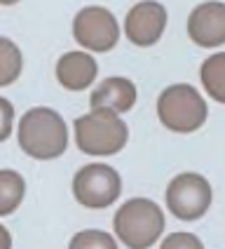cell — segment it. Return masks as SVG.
Masks as SVG:
<instances>
[{"label": "cell", "instance_id": "obj_2", "mask_svg": "<svg viewBox=\"0 0 225 249\" xmlns=\"http://www.w3.org/2000/svg\"><path fill=\"white\" fill-rule=\"evenodd\" d=\"M112 231L129 249H150L164 231V212L148 197H131L115 212Z\"/></svg>", "mask_w": 225, "mask_h": 249}, {"label": "cell", "instance_id": "obj_10", "mask_svg": "<svg viewBox=\"0 0 225 249\" xmlns=\"http://www.w3.org/2000/svg\"><path fill=\"white\" fill-rule=\"evenodd\" d=\"M98 64L87 52H66L56 61V80L70 92H82L96 80Z\"/></svg>", "mask_w": 225, "mask_h": 249}, {"label": "cell", "instance_id": "obj_16", "mask_svg": "<svg viewBox=\"0 0 225 249\" xmlns=\"http://www.w3.org/2000/svg\"><path fill=\"white\" fill-rule=\"evenodd\" d=\"M160 249H204L202 240L195 233H188V231H178V233H171L162 240Z\"/></svg>", "mask_w": 225, "mask_h": 249}, {"label": "cell", "instance_id": "obj_14", "mask_svg": "<svg viewBox=\"0 0 225 249\" xmlns=\"http://www.w3.org/2000/svg\"><path fill=\"white\" fill-rule=\"evenodd\" d=\"M21 69H24L21 50L16 47V42L0 36V87H7L14 80H19Z\"/></svg>", "mask_w": 225, "mask_h": 249}, {"label": "cell", "instance_id": "obj_11", "mask_svg": "<svg viewBox=\"0 0 225 249\" xmlns=\"http://www.w3.org/2000/svg\"><path fill=\"white\" fill-rule=\"evenodd\" d=\"M134 104H136V85L131 83V80H127V78H122V75L106 78L92 92V97H89L92 111L106 108V111H112V113H117V115L131 111Z\"/></svg>", "mask_w": 225, "mask_h": 249}, {"label": "cell", "instance_id": "obj_12", "mask_svg": "<svg viewBox=\"0 0 225 249\" xmlns=\"http://www.w3.org/2000/svg\"><path fill=\"white\" fill-rule=\"evenodd\" d=\"M26 181L14 169H0V216H10L24 202Z\"/></svg>", "mask_w": 225, "mask_h": 249}, {"label": "cell", "instance_id": "obj_5", "mask_svg": "<svg viewBox=\"0 0 225 249\" xmlns=\"http://www.w3.org/2000/svg\"><path fill=\"white\" fill-rule=\"evenodd\" d=\"M122 193V179L117 169L106 162H89L73 177V195L87 209H106Z\"/></svg>", "mask_w": 225, "mask_h": 249}, {"label": "cell", "instance_id": "obj_4", "mask_svg": "<svg viewBox=\"0 0 225 249\" xmlns=\"http://www.w3.org/2000/svg\"><path fill=\"white\" fill-rule=\"evenodd\" d=\"M157 118L169 132L176 134L197 132L209 118L207 99L193 85H169L157 97Z\"/></svg>", "mask_w": 225, "mask_h": 249}, {"label": "cell", "instance_id": "obj_6", "mask_svg": "<svg viewBox=\"0 0 225 249\" xmlns=\"http://www.w3.org/2000/svg\"><path fill=\"white\" fill-rule=\"evenodd\" d=\"M167 207L181 221H197L211 207V183L197 172L176 174L167 186Z\"/></svg>", "mask_w": 225, "mask_h": 249}, {"label": "cell", "instance_id": "obj_17", "mask_svg": "<svg viewBox=\"0 0 225 249\" xmlns=\"http://www.w3.org/2000/svg\"><path fill=\"white\" fill-rule=\"evenodd\" d=\"M14 127V106L10 99L0 97V143L5 139H10Z\"/></svg>", "mask_w": 225, "mask_h": 249}, {"label": "cell", "instance_id": "obj_1", "mask_svg": "<svg viewBox=\"0 0 225 249\" xmlns=\"http://www.w3.org/2000/svg\"><path fill=\"white\" fill-rule=\"evenodd\" d=\"M19 148L33 160H54L68 148V127L47 106H35L19 118Z\"/></svg>", "mask_w": 225, "mask_h": 249}, {"label": "cell", "instance_id": "obj_9", "mask_svg": "<svg viewBox=\"0 0 225 249\" xmlns=\"http://www.w3.org/2000/svg\"><path fill=\"white\" fill-rule=\"evenodd\" d=\"M188 36L199 47L225 42V2H199L188 17Z\"/></svg>", "mask_w": 225, "mask_h": 249}, {"label": "cell", "instance_id": "obj_15", "mask_svg": "<svg viewBox=\"0 0 225 249\" xmlns=\"http://www.w3.org/2000/svg\"><path fill=\"white\" fill-rule=\"evenodd\" d=\"M68 249H117V242L106 231L87 228V231H80L70 237Z\"/></svg>", "mask_w": 225, "mask_h": 249}, {"label": "cell", "instance_id": "obj_7", "mask_svg": "<svg viewBox=\"0 0 225 249\" xmlns=\"http://www.w3.org/2000/svg\"><path fill=\"white\" fill-rule=\"evenodd\" d=\"M73 38L89 52H108L120 40V26L111 10L89 5L75 14Z\"/></svg>", "mask_w": 225, "mask_h": 249}, {"label": "cell", "instance_id": "obj_18", "mask_svg": "<svg viewBox=\"0 0 225 249\" xmlns=\"http://www.w3.org/2000/svg\"><path fill=\"white\" fill-rule=\"evenodd\" d=\"M0 249H12V235L2 223H0Z\"/></svg>", "mask_w": 225, "mask_h": 249}, {"label": "cell", "instance_id": "obj_8", "mask_svg": "<svg viewBox=\"0 0 225 249\" xmlns=\"http://www.w3.org/2000/svg\"><path fill=\"white\" fill-rule=\"evenodd\" d=\"M167 26V7L162 2H136L125 19V33L136 47H153Z\"/></svg>", "mask_w": 225, "mask_h": 249}, {"label": "cell", "instance_id": "obj_13", "mask_svg": "<svg viewBox=\"0 0 225 249\" xmlns=\"http://www.w3.org/2000/svg\"><path fill=\"white\" fill-rule=\"evenodd\" d=\"M199 80L211 99H216L218 104H225V52L211 54L199 66Z\"/></svg>", "mask_w": 225, "mask_h": 249}, {"label": "cell", "instance_id": "obj_3", "mask_svg": "<svg viewBox=\"0 0 225 249\" xmlns=\"http://www.w3.org/2000/svg\"><path fill=\"white\" fill-rule=\"evenodd\" d=\"M73 129H75V146L84 155H98V158L120 153L129 139L127 123L117 113L106 108H96L75 118Z\"/></svg>", "mask_w": 225, "mask_h": 249}]
</instances>
